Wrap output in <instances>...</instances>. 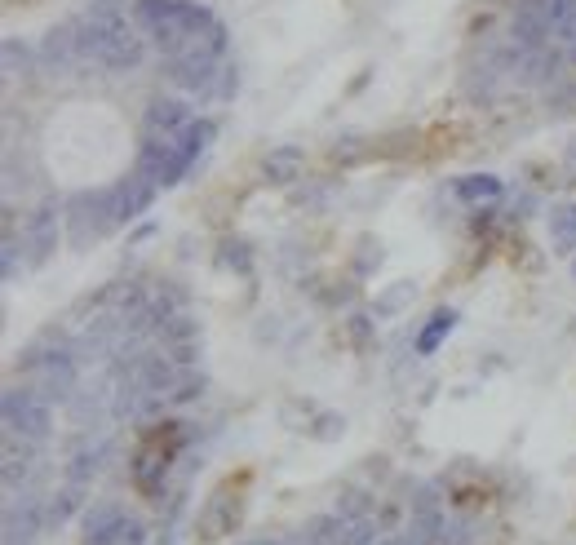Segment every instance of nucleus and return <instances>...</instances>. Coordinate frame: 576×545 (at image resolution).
<instances>
[{"instance_id":"nucleus-1","label":"nucleus","mask_w":576,"mask_h":545,"mask_svg":"<svg viewBox=\"0 0 576 545\" xmlns=\"http://www.w3.org/2000/svg\"><path fill=\"white\" fill-rule=\"evenodd\" d=\"M76 36H80V54L85 63H98L107 71H129L142 63L147 45L133 32L125 0H94L85 18H76Z\"/></svg>"},{"instance_id":"nucleus-2","label":"nucleus","mask_w":576,"mask_h":545,"mask_svg":"<svg viewBox=\"0 0 576 545\" xmlns=\"http://www.w3.org/2000/svg\"><path fill=\"white\" fill-rule=\"evenodd\" d=\"M5 430L23 439H45L54 430V408L36 390H5Z\"/></svg>"},{"instance_id":"nucleus-3","label":"nucleus","mask_w":576,"mask_h":545,"mask_svg":"<svg viewBox=\"0 0 576 545\" xmlns=\"http://www.w3.org/2000/svg\"><path fill=\"white\" fill-rule=\"evenodd\" d=\"M187 169H191V156L178 147V138H151L138 156V173L151 178L156 187H173Z\"/></svg>"},{"instance_id":"nucleus-4","label":"nucleus","mask_w":576,"mask_h":545,"mask_svg":"<svg viewBox=\"0 0 576 545\" xmlns=\"http://www.w3.org/2000/svg\"><path fill=\"white\" fill-rule=\"evenodd\" d=\"M32 368H36V395H45L49 404L54 399H71V390H76V355H67V351H54V355H45V359H32Z\"/></svg>"},{"instance_id":"nucleus-5","label":"nucleus","mask_w":576,"mask_h":545,"mask_svg":"<svg viewBox=\"0 0 576 545\" xmlns=\"http://www.w3.org/2000/svg\"><path fill=\"white\" fill-rule=\"evenodd\" d=\"M240 519H244V497H240V492H231V488H222L218 497L204 501V510H200V537L204 541L231 537V532L240 528Z\"/></svg>"},{"instance_id":"nucleus-6","label":"nucleus","mask_w":576,"mask_h":545,"mask_svg":"<svg viewBox=\"0 0 576 545\" xmlns=\"http://www.w3.org/2000/svg\"><path fill=\"white\" fill-rule=\"evenodd\" d=\"M58 226H63V218H58V204H40V209L27 218L23 226V249L32 253V262H49V253H58Z\"/></svg>"},{"instance_id":"nucleus-7","label":"nucleus","mask_w":576,"mask_h":545,"mask_svg":"<svg viewBox=\"0 0 576 545\" xmlns=\"http://www.w3.org/2000/svg\"><path fill=\"white\" fill-rule=\"evenodd\" d=\"M40 63L49 71H71L85 63V54H80V36H76V23L67 27H54L45 40H40Z\"/></svg>"},{"instance_id":"nucleus-8","label":"nucleus","mask_w":576,"mask_h":545,"mask_svg":"<svg viewBox=\"0 0 576 545\" xmlns=\"http://www.w3.org/2000/svg\"><path fill=\"white\" fill-rule=\"evenodd\" d=\"M160 337H164V351L178 359L182 368H191L195 359H200V324H195L191 315H173V320L160 328Z\"/></svg>"},{"instance_id":"nucleus-9","label":"nucleus","mask_w":576,"mask_h":545,"mask_svg":"<svg viewBox=\"0 0 576 545\" xmlns=\"http://www.w3.org/2000/svg\"><path fill=\"white\" fill-rule=\"evenodd\" d=\"M173 67V80L191 94H213V76H218V58L213 54H182V58H169Z\"/></svg>"},{"instance_id":"nucleus-10","label":"nucleus","mask_w":576,"mask_h":545,"mask_svg":"<svg viewBox=\"0 0 576 545\" xmlns=\"http://www.w3.org/2000/svg\"><path fill=\"white\" fill-rule=\"evenodd\" d=\"M151 195H156V182L142 178V173H138V178H129V182H120V187L111 191V222H116V226L133 222L151 204Z\"/></svg>"},{"instance_id":"nucleus-11","label":"nucleus","mask_w":576,"mask_h":545,"mask_svg":"<svg viewBox=\"0 0 576 545\" xmlns=\"http://www.w3.org/2000/svg\"><path fill=\"white\" fill-rule=\"evenodd\" d=\"M187 125H191L187 102H178V98H156V102H151V111H147V133H151V138H178Z\"/></svg>"},{"instance_id":"nucleus-12","label":"nucleus","mask_w":576,"mask_h":545,"mask_svg":"<svg viewBox=\"0 0 576 545\" xmlns=\"http://www.w3.org/2000/svg\"><path fill=\"white\" fill-rule=\"evenodd\" d=\"M306 169V151L302 147H271L262 160V173L266 182H275V187H293L297 178H302Z\"/></svg>"},{"instance_id":"nucleus-13","label":"nucleus","mask_w":576,"mask_h":545,"mask_svg":"<svg viewBox=\"0 0 576 545\" xmlns=\"http://www.w3.org/2000/svg\"><path fill=\"white\" fill-rule=\"evenodd\" d=\"M164 470H169V448L156 439V444L133 461V483H138L147 497H160V492H164Z\"/></svg>"},{"instance_id":"nucleus-14","label":"nucleus","mask_w":576,"mask_h":545,"mask_svg":"<svg viewBox=\"0 0 576 545\" xmlns=\"http://www.w3.org/2000/svg\"><path fill=\"white\" fill-rule=\"evenodd\" d=\"M125 523V510L116 506V501H102V506H94L85 514V528H89V541L85 545H111V537H116V528Z\"/></svg>"},{"instance_id":"nucleus-15","label":"nucleus","mask_w":576,"mask_h":545,"mask_svg":"<svg viewBox=\"0 0 576 545\" xmlns=\"http://www.w3.org/2000/svg\"><path fill=\"white\" fill-rule=\"evenodd\" d=\"M36 439H23V435H5V483L14 488L18 475H32L36 466Z\"/></svg>"},{"instance_id":"nucleus-16","label":"nucleus","mask_w":576,"mask_h":545,"mask_svg":"<svg viewBox=\"0 0 576 545\" xmlns=\"http://www.w3.org/2000/svg\"><path fill=\"white\" fill-rule=\"evenodd\" d=\"M550 244L559 253H572L576 249V204L572 200H559L550 213Z\"/></svg>"},{"instance_id":"nucleus-17","label":"nucleus","mask_w":576,"mask_h":545,"mask_svg":"<svg viewBox=\"0 0 576 545\" xmlns=\"http://www.w3.org/2000/svg\"><path fill=\"white\" fill-rule=\"evenodd\" d=\"M452 324H457V311H435V315H430L426 333L417 337V355H435L439 342H444V337L452 333Z\"/></svg>"},{"instance_id":"nucleus-18","label":"nucleus","mask_w":576,"mask_h":545,"mask_svg":"<svg viewBox=\"0 0 576 545\" xmlns=\"http://www.w3.org/2000/svg\"><path fill=\"white\" fill-rule=\"evenodd\" d=\"M0 58H5V76L9 80H18V76H27V71H32V49H27L18 36H5Z\"/></svg>"},{"instance_id":"nucleus-19","label":"nucleus","mask_w":576,"mask_h":545,"mask_svg":"<svg viewBox=\"0 0 576 545\" xmlns=\"http://www.w3.org/2000/svg\"><path fill=\"white\" fill-rule=\"evenodd\" d=\"M213 133H218V125H213V120H191V125L178 133V147L195 160V156H200V151L213 142Z\"/></svg>"},{"instance_id":"nucleus-20","label":"nucleus","mask_w":576,"mask_h":545,"mask_svg":"<svg viewBox=\"0 0 576 545\" xmlns=\"http://www.w3.org/2000/svg\"><path fill=\"white\" fill-rule=\"evenodd\" d=\"M457 195L461 200H497L501 195V178H492V173H475V178H461L457 182Z\"/></svg>"},{"instance_id":"nucleus-21","label":"nucleus","mask_w":576,"mask_h":545,"mask_svg":"<svg viewBox=\"0 0 576 545\" xmlns=\"http://www.w3.org/2000/svg\"><path fill=\"white\" fill-rule=\"evenodd\" d=\"M76 506H80V483H67L63 492H54V497H49L45 519H49V523H67L71 514H76Z\"/></svg>"},{"instance_id":"nucleus-22","label":"nucleus","mask_w":576,"mask_h":545,"mask_svg":"<svg viewBox=\"0 0 576 545\" xmlns=\"http://www.w3.org/2000/svg\"><path fill=\"white\" fill-rule=\"evenodd\" d=\"M98 461H102V448H94V444H89V448H80L76 457H71V470H67V479L85 488V483L98 475Z\"/></svg>"},{"instance_id":"nucleus-23","label":"nucleus","mask_w":576,"mask_h":545,"mask_svg":"<svg viewBox=\"0 0 576 545\" xmlns=\"http://www.w3.org/2000/svg\"><path fill=\"white\" fill-rule=\"evenodd\" d=\"M417 297V284H390V293L377 297V315H399Z\"/></svg>"},{"instance_id":"nucleus-24","label":"nucleus","mask_w":576,"mask_h":545,"mask_svg":"<svg viewBox=\"0 0 576 545\" xmlns=\"http://www.w3.org/2000/svg\"><path fill=\"white\" fill-rule=\"evenodd\" d=\"M337 541L342 545H368L373 541V519H368V514L364 519H342L337 523Z\"/></svg>"},{"instance_id":"nucleus-25","label":"nucleus","mask_w":576,"mask_h":545,"mask_svg":"<svg viewBox=\"0 0 576 545\" xmlns=\"http://www.w3.org/2000/svg\"><path fill=\"white\" fill-rule=\"evenodd\" d=\"M111 545H147V528L138 519H125L116 528V537H111Z\"/></svg>"},{"instance_id":"nucleus-26","label":"nucleus","mask_w":576,"mask_h":545,"mask_svg":"<svg viewBox=\"0 0 576 545\" xmlns=\"http://www.w3.org/2000/svg\"><path fill=\"white\" fill-rule=\"evenodd\" d=\"M200 395H204V377H195V373H191V377H182V382L173 386V395H169V399H173V404H191V399H200Z\"/></svg>"},{"instance_id":"nucleus-27","label":"nucleus","mask_w":576,"mask_h":545,"mask_svg":"<svg viewBox=\"0 0 576 545\" xmlns=\"http://www.w3.org/2000/svg\"><path fill=\"white\" fill-rule=\"evenodd\" d=\"M222 262L235 266V271H249V244H244V240H226L222 244Z\"/></svg>"},{"instance_id":"nucleus-28","label":"nucleus","mask_w":576,"mask_h":545,"mask_svg":"<svg viewBox=\"0 0 576 545\" xmlns=\"http://www.w3.org/2000/svg\"><path fill=\"white\" fill-rule=\"evenodd\" d=\"M364 510H368L364 492H359V488H346V492H342V519H364Z\"/></svg>"},{"instance_id":"nucleus-29","label":"nucleus","mask_w":576,"mask_h":545,"mask_svg":"<svg viewBox=\"0 0 576 545\" xmlns=\"http://www.w3.org/2000/svg\"><path fill=\"white\" fill-rule=\"evenodd\" d=\"M169 5H173V0H138V18L151 27V23H156V18H160Z\"/></svg>"},{"instance_id":"nucleus-30","label":"nucleus","mask_w":576,"mask_h":545,"mask_svg":"<svg viewBox=\"0 0 576 545\" xmlns=\"http://www.w3.org/2000/svg\"><path fill=\"white\" fill-rule=\"evenodd\" d=\"M337 430H342V421H337V417H320V421H315V435H320V439H333Z\"/></svg>"},{"instance_id":"nucleus-31","label":"nucleus","mask_w":576,"mask_h":545,"mask_svg":"<svg viewBox=\"0 0 576 545\" xmlns=\"http://www.w3.org/2000/svg\"><path fill=\"white\" fill-rule=\"evenodd\" d=\"M351 337L355 342H368V315H355L351 320Z\"/></svg>"},{"instance_id":"nucleus-32","label":"nucleus","mask_w":576,"mask_h":545,"mask_svg":"<svg viewBox=\"0 0 576 545\" xmlns=\"http://www.w3.org/2000/svg\"><path fill=\"white\" fill-rule=\"evenodd\" d=\"M568 173H576V138H572V147H568Z\"/></svg>"},{"instance_id":"nucleus-33","label":"nucleus","mask_w":576,"mask_h":545,"mask_svg":"<svg viewBox=\"0 0 576 545\" xmlns=\"http://www.w3.org/2000/svg\"><path fill=\"white\" fill-rule=\"evenodd\" d=\"M382 545H417V541H404V537H390V541H382Z\"/></svg>"},{"instance_id":"nucleus-34","label":"nucleus","mask_w":576,"mask_h":545,"mask_svg":"<svg viewBox=\"0 0 576 545\" xmlns=\"http://www.w3.org/2000/svg\"><path fill=\"white\" fill-rule=\"evenodd\" d=\"M253 545H284V541H253Z\"/></svg>"},{"instance_id":"nucleus-35","label":"nucleus","mask_w":576,"mask_h":545,"mask_svg":"<svg viewBox=\"0 0 576 545\" xmlns=\"http://www.w3.org/2000/svg\"><path fill=\"white\" fill-rule=\"evenodd\" d=\"M572 58H576V40H572Z\"/></svg>"},{"instance_id":"nucleus-36","label":"nucleus","mask_w":576,"mask_h":545,"mask_svg":"<svg viewBox=\"0 0 576 545\" xmlns=\"http://www.w3.org/2000/svg\"><path fill=\"white\" fill-rule=\"evenodd\" d=\"M572 271H576V266H572Z\"/></svg>"},{"instance_id":"nucleus-37","label":"nucleus","mask_w":576,"mask_h":545,"mask_svg":"<svg viewBox=\"0 0 576 545\" xmlns=\"http://www.w3.org/2000/svg\"><path fill=\"white\" fill-rule=\"evenodd\" d=\"M572 328H576V324H572Z\"/></svg>"}]
</instances>
